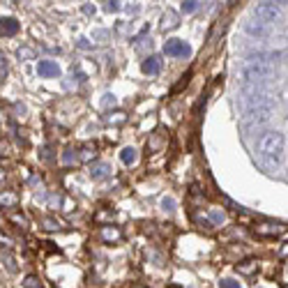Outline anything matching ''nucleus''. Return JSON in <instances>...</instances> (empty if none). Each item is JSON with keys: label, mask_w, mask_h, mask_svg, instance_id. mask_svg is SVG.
<instances>
[{"label": "nucleus", "mask_w": 288, "mask_h": 288, "mask_svg": "<svg viewBox=\"0 0 288 288\" xmlns=\"http://www.w3.org/2000/svg\"><path fill=\"white\" fill-rule=\"evenodd\" d=\"M283 143H286V139H283L281 132H265L263 136L259 139V143H256V150H259V154L263 159H270V162H279V157H281L283 152Z\"/></svg>", "instance_id": "f257e3e1"}, {"label": "nucleus", "mask_w": 288, "mask_h": 288, "mask_svg": "<svg viewBox=\"0 0 288 288\" xmlns=\"http://www.w3.org/2000/svg\"><path fill=\"white\" fill-rule=\"evenodd\" d=\"M272 74H274V67L270 62H265V60H249L247 65L242 67V72H240V81L244 85H256L261 81L272 79Z\"/></svg>", "instance_id": "f03ea898"}, {"label": "nucleus", "mask_w": 288, "mask_h": 288, "mask_svg": "<svg viewBox=\"0 0 288 288\" xmlns=\"http://www.w3.org/2000/svg\"><path fill=\"white\" fill-rule=\"evenodd\" d=\"M253 16L261 21V23H272L281 16V10L277 7V3H259V5L253 7Z\"/></svg>", "instance_id": "7ed1b4c3"}, {"label": "nucleus", "mask_w": 288, "mask_h": 288, "mask_svg": "<svg viewBox=\"0 0 288 288\" xmlns=\"http://www.w3.org/2000/svg\"><path fill=\"white\" fill-rule=\"evenodd\" d=\"M253 233L259 238H279L281 233H286V226L277 221H261L253 226Z\"/></svg>", "instance_id": "20e7f679"}, {"label": "nucleus", "mask_w": 288, "mask_h": 288, "mask_svg": "<svg viewBox=\"0 0 288 288\" xmlns=\"http://www.w3.org/2000/svg\"><path fill=\"white\" fill-rule=\"evenodd\" d=\"M164 53L171 55V58H187V55L191 53V49H189V44H184L182 40H169L164 44Z\"/></svg>", "instance_id": "39448f33"}, {"label": "nucleus", "mask_w": 288, "mask_h": 288, "mask_svg": "<svg viewBox=\"0 0 288 288\" xmlns=\"http://www.w3.org/2000/svg\"><path fill=\"white\" fill-rule=\"evenodd\" d=\"M242 30L249 37H265L270 33V28L265 23H261V21H247V23L242 25Z\"/></svg>", "instance_id": "423d86ee"}, {"label": "nucleus", "mask_w": 288, "mask_h": 288, "mask_svg": "<svg viewBox=\"0 0 288 288\" xmlns=\"http://www.w3.org/2000/svg\"><path fill=\"white\" fill-rule=\"evenodd\" d=\"M37 74L40 76H60V67L53 60H40L37 62Z\"/></svg>", "instance_id": "0eeeda50"}, {"label": "nucleus", "mask_w": 288, "mask_h": 288, "mask_svg": "<svg viewBox=\"0 0 288 288\" xmlns=\"http://www.w3.org/2000/svg\"><path fill=\"white\" fill-rule=\"evenodd\" d=\"M19 33V21L16 19H10V16H5V19H0V35L5 37H12Z\"/></svg>", "instance_id": "6e6552de"}, {"label": "nucleus", "mask_w": 288, "mask_h": 288, "mask_svg": "<svg viewBox=\"0 0 288 288\" xmlns=\"http://www.w3.org/2000/svg\"><path fill=\"white\" fill-rule=\"evenodd\" d=\"M141 70H143L145 74H150V76L159 74V72H162V60H159L157 55H150V58L145 60L143 65H141Z\"/></svg>", "instance_id": "1a4fd4ad"}, {"label": "nucleus", "mask_w": 288, "mask_h": 288, "mask_svg": "<svg viewBox=\"0 0 288 288\" xmlns=\"http://www.w3.org/2000/svg\"><path fill=\"white\" fill-rule=\"evenodd\" d=\"M256 270H259V259H247V261H242V263L238 265V272H240V274H244V277L253 274Z\"/></svg>", "instance_id": "9d476101"}, {"label": "nucleus", "mask_w": 288, "mask_h": 288, "mask_svg": "<svg viewBox=\"0 0 288 288\" xmlns=\"http://www.w3.org/2000/svg\"><path fill=\"white\" fill-rule=\"evenodd\" d=\"M19 203V196L14 191H0V208H14Z\"/></svg>", "instance_id": "9b49d317"}, {"label": "nucleus", "mask_w": 288, "mask_h": 288, "mask_svg": "<svg viewBox=\"0 0 288 288\" xmlns=\"http://www.w3.org/2000/svg\"><path fill=\"white\" fill-rule=\"evenodd\" d=\"M162 28L164 30H173V28H178V14L175 12H166L164 16H162Z\"/></svg>", "instance_id": "f8f14e48"}, {"label": "nucleus", "mask_w": 288, "mask_h": 288, "mask_svg": "<svg viewBox=\"0 0 288 288\" xmlns=\"http://www.w3.org/2000/svg\"><path fill=\"white\" fill-rule=\"evenodd\" d=\"M90 173H92L94 180H102V178H106V175L111 173V166L109 164H97V166H92V171H90Z\"/></svg>", "instance_id": "ddd939ff"}, {"label": "nucleus", "mask_w": 288, "mask_h": 288, "mask_svg": "<svg viewBox=\"0 0 288 288\" xmlns=\"http://www.w3.org/2000/svg\"><path fill=\"white\" fill-rule=\"evenodd\" d=\"M120 159H122L124 166H132L136 162V150L134 148H124L122 152H120Z\"/></svg>", "instance_id": "4468645a"}, {"label": "nucleus", "mask_w": 288, "mask_h": 288, "mask_svg": "<svg viewBox=\"0 0 288 288\" xmlns=\"http://www.w3.org/2000/svg\"><path fill=\"white\" fill-rule=\"evenodd\" d=\"M219 288H240V283L233 281V279H221V281H219Z\"/></svg>", "instance_id": "2eb2a0df"}, {"label": "nucleus", "mask_w": 288, "mask_h": 288, "mask_svg": "<svg viewBox=\"0 0 288 288\" xmlns=\"http://www.w3.org/2000/svg\"><path fill=\"white\" fill-rule=\"evenodd\" d=\"M196 7H199V3H194V0H187V3H182V12H196Z\"/></svg>", "instance_id": "dca6fc26"}, {"label": "nucleus", "mask_w": 288, "mask_h": 288, "mask_svg": "<svg viewBox=\"0 0 288 288\" xmlns=\"http://www.w3.org/2000/svg\"><path fill=\"white\" fill-rule=\"evenodd\" d=\"M25 288H40V279H37V277H28V279H25Z\"/></svg>", "instance_id": "f3484780"}, {"label": "nucleus", "mask_w": 288, "mask_h": 288, "mask_svg": "<svg viewBox=\"0 0 288 288\" xmlns=\"http://www.w3.org/2000/svg\"><path fill=\"white\" fill-rule=\"evenodd\" d=\"M0 76H7V58L0 55Z\"/></svg>", "instance_id": "a211bd4d"}, {"label": "nucleus", "mask_w": 288, "mask_h": 288, "mask_svg": "<svg viewBox=\"0 0 288 288\" xmlns=\"http://www.w3.org/2000/svg\"><path fill=\"white\" fill-rule=\"evenodd\" d=\"M162 208L164 210H175V201L173 199H164L162 201Z\"/></svg>", "instance_id": "6ab92c4d"}, {"label": "nucleus", "mask_w": 288, "mask_h": 288, "mask_svg": "<svg viewBox=\"0 0 288 288\" xmlns=\"http://www.w3.org/2000/svg\"><path fill=\"white\" fill-rule=\"evenodd\" d=\"M104 10H106V12H118V10H120V3H106Z\"/></svg>", "instance_id": "aec40b11"}, {"label": "nucleus", "mask_w": 288, "mask_h": 288, "mask_svg": "<svg viewBox=\"0 0 288 288\" xmlns=\"http://www.w3.org/2000/svg\"><path fill=\"white\" fill-rule=\"evenodd\" d=\"M118 235H120V233H118V231H115V229H106V231H104V238H106V240H111V238H118Z\"/></svg>", "instance_id": "412c9836"}, {"label": "nucleus", "mask_w": 288, "mask_h": 288, "mask_svg": "<svg viewBox=\"0 0 288 288\" xmlns=\"http://www.w3.org/2000/svg\"><path fill=\"white\" fill-rule=\"evenodd\" d=\"M210 217H212V221H223V214L221 212H217V210H212V212H210Z\"/></svg>", "instance_id": "4be33fe9"}, {"label": "nucleus", "mask_w": 288, "mask_h": 288, "mask_svg": "<svg viewBox=\"0 0 288 288\" xmlns=\"http://www.w3.org/2000/svg\"><path fill=\"white\" fill-rule=\"evenodd\" d=\"M19 55H21V58H30V55H33V53H30L28 49H21V51H19Z\"/></svg>", "instance_id": "5701e85b"}, {"label": "nucleus", "mask_w": 288, "mask_h": 288, "mask_svg": "<svg viewBox=\"0 0 288 288\" xmlns=\"http://www.w3.org/2000/svg\"><path fill=\"white\" fill-rule=\"evenodd\" d=\"M134 288H143V286H134Z\"/></svg>", "instance_id": "b1692460"}]
</instances>
